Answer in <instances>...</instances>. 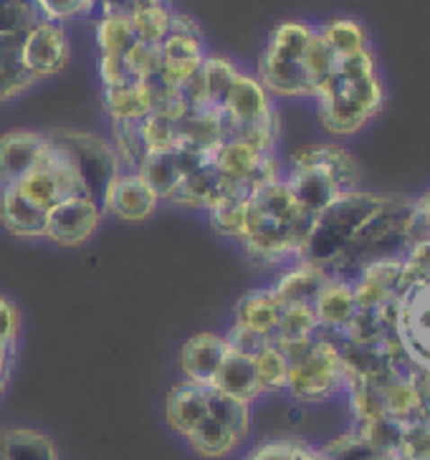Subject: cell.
I'll use <instances>...</instances> for the list:
<instances>
[{
  "mask_svg": "<svg viewBox=\"0 0 430 460\" xmlns=\"http://www.w3.org/2000/svg\"><path fill=\"white\" fill-rule=\"evenodd\" d=\"M319 329V319L314 314V306L309 304H291V306H282V319L279 326L271 337V344L276 341H294V339H309L317 334Z\"/></svg>",
  "mask_w": 430,
  "mask_h": 460,
  "instance_id": "cell-35",
  "label": "cell"
},
{
  "mask_svg": "<svg viewBox=\"0 0 430 460\" xmlns=\"http://www.w3.org/2000/svg\"><path fill=\"white\" fill-rule=\"evenodd\" d=\"M46 216L40 205L28 200L21 190L0 188V223L18 238H46Z\"/></svg>",
  "mask_w": 430,
  "mask_h": 460,
  "instance_id": "cell-15",
  "label": "cell"
},
{
  "mask_svg": "<svg viewBox=\"0 0 430 460\" xmlns=\"http://www.w3.org/2000/svg\"><path fill=\"white\" fill-rule=\"evenodd\" d=\"M5 460H58L54 440L36 430H5Z\"/></svg>",
  "mask_w": 430,
  "mask_h": 460,
  "instance_id": "cell-30",
  "label": "cell"
},
{
  "mask_svg": "<svg viewBox=\"0 0 430 460\" xmlns=\"http://www.w3.org/2000/svg\"><path fill=\"white\" fill-rule=\"evenodd\" d=\"M3 390H5V382H0V394H3Z\"/></svg>",
  "mask_w": 430,
  "mask_h": 460,
  "instance_id": "cell-48",
  "label": "cell"
},
{
  "mask_svg": "<svg viewBox=\"0 0 430 460\" xmlns=\"http://www.w3.org/2000/svg\"><path fill=\"white\" fill-rule=\"evenodd\" d=\"M185 440L190 443V447L202 456V458H223V456H228L233 453L236 447L241 446V438H236V435L226 430L220 422H215L211 415L205 420H201L188 435H185Z\"/></svg>",
  "mask_w": 430,
  "mask_h": 460,
  "instance_id": "cell-29",
  "label": "cell"
},
{
  "mask_svg": "<svg viewBox=\"0 0 430 460\" xmlns=\"http://www.w3.org/2000/svg\"><path fill=\"white\" fill-rule=\"evenodd\" d=\"M317 28L301 21H286L271 31L266 49L258 58V82L269 94L311 96L307 76V49Z\"/></svg>",
  "mask_w": 430,
  "mask_h": 460,
  "instance_id": "cell-4",
  "label": "cell"
},
{
  "mask_svg": "<svg viewBox=\"0 0 430 460\" xmlns=\"http://www.w3.org/2000/svg\"><path fill=\"white\" fill-rule=\"evenodd\" d=\"M241 71L238 66L226 58V56H205L201 66L202 94H205V107L223 109L228 102L230 86L236 82Z\"/></svg>",
  "mask_w": 430,
  "mask_h": 460,
  "instance_id": "cell-26",
  "label": "cell"
},
{
  "mask_svg": "<svg viewBox=\"0 0 430 460\" xmlns=\"http://www.w3.org/2000/svg\"><path fill=\"white\" fill-rule=\"evenodd\" d=\"M282 319V304L273 296L271 288H255L236 304V324L248 326L258 334L269 339L273 337L276 326Z\"/></svg>",
  "mask_w": 430,
  "mask_h": 460,
  "instance_id": "cell-20",
  "label": "cell"
},
{
  "mask_svg": "<svg viewBox=\"0 0 430 460\" xmlns=\"http://www.w3.org/2000/svg\"><path fill=\"white\" fill-rule=\"evenodd\" d=\"M395 334L410 362L430 372V281L408 286L398 296Z\"/></svg>",
  "mask_w": 430,
  "mask_h": 460,
  "instance_id": "cell-7",
  "label": "cell"
},
{
  "mask_svg": "<svg viewBox=\"0 0 430 460\" xmlns=\"http://www.w3.org/2000/svg\"><path fill=\"white\" fill-rule=\"evenodd\" d=\"M11 357H13V349H0V382L8 379V372H11Z\"/></svg>",
  "mask_w": 430,
  "mask_h": 460,
  "instance_id": "cell-46",
  "label": "cell"
},
{
  "mask_svg": "<svg viewBox=\"0 0 430 460\" xmlns=\"http://www.w3.org/2000/svg\"><path fill=\"white\" fill-rule=\"evenodd\" d=\"M96 43L102 56H127L137 43L135 28L127 11H109L96 23Z\"/></svg>",
  "mask_w": 430,
  "mask_h": 460,
  "instance_id": "cell-28",
  "label": "cell"
},
{
  "mask_svg": "<svg viewBox=\"0 0 430 460\" xmlns=\"http://www.w3.org/2000/svg\"><path fill=\"white\" fill-rule=\"evenodd\" d=\"M157 203H160L157 192L137 172H120L109 182L107 192L102 198V208L107 213L121 217V220H130V223H139L152 216Z\"/></svg>",
  "mask_w": 430,
  "mask_h": 460,
  "instance_id": "cell-11",
  "label": "cell"
},
{
  "mask_svg": "<svg viewBox=\"0 0 430 460\" xmlns=\"http://www.w3.org/2000/svg\"><path fill=\"white\" fill-rule=\"evenodd\" d=\"M211 387L218 393H226L230 397H238L243 402H254L261 393V385H258V375H255L254 357H246L241 352H228L223 354L220 365L215 369L213 382Z\"/></svg>",
  "mask_w": 430,
  "mask_h": 460,
  "instance_id": "cell-17",
  "label": "cell"
},
{
  "mask_svg": "<svg viewBox=\"0 0 430 460\" xmlns=\"http://www.w3.org/2000/svg\"><path fill=\"white\" fill-rule=\"evenodd\" d=\"M152 92L145 82L130 86H104V109L112 122H139L152 114Z\"/></svg>",
  "mask_w": 430,
  "mask_h": 460,
  "instance_id": "cell-23",
  "label": "cell"
},
{
  "mask_svg": "<svg viewBox=\"0 0 430 460\" xmlns=\"http://www.w3.org/2000/svg\"><path fill=\"white\" fill-rule=\"evenodd\" d=\"M130 68L135 71L137 79H149L162 71V43H139L132 46V51L124 56Z\"/></svg>",
  "mask_w": 430,
  "mask_h": 460,
  "instance_id": "cell-41",
  "label": "cell"
},
{
  "mask_svg": "<svg viewBox=\"0 0 430 460\" xmlns=\"http://www.w3.org/2000/svg\"><path fill=\"white\" fill-rule=\"evenodd\" d=\"M226 344H228V349H233V352H241L246 357H255V354L269 344V339L264 337V334H258V332H254V329H248V326L233 324L228 334H226Z\"/></svg>",
  "mask_w": 430,
  "mask_h": 460,
  "instance_id": "cell-44",
  "label": "cell"
},
{
  "mask_svg": "<svg viewBox=\"0 0 430 460\" xmlns=\"http://www.w3.org/2000/svg\"><path fill=\"white\" fill-rule=\"evenodd\" d=\"M317 337V334H314ZM345 387V365L335 344L317 337V344L301 359L289 365V385L291 393L301 402H322L335 397Z\"/></svg>",
  "mask_w": 430,
  "mask_h": 460,
  "instance_id": "cell-5",
  "label": "cell"
},
{
  "mask_svg": "<svg viewBox=\"0 0 430 460\" xmlns=\"http://www.w3.org/2000/svg\"><path fill=\"white\" fill-rule=\"evenodd\" d=\"M319 33H322L327 46L335 51V56H352L370 49L367 31H364L363 23H357L352 18H335V21L324 23Z\"/></svg>",
  "mask_w": 430,
  "mask_h": 460,
  "instance_id": "cell-31",
  "label": "cell"
},
{
  "mask_svg": "<svg viewBox=\"0 0 430 460\" xmlns=\"http://www.w3.org/2000/svg\"><path fill=\"white\" fill-rule=\"evenodd\" d=\"M286 185L294 192L296 203L311 216H319L327 205L335 203L342 195L332 170L317 163H291Z\"/></svg>",
  "mask_w": 430,
  "mask_h": 460,
  "instance_id": "cell-12",
  "label": "cell"
},
{
  "mask_svg": "<svg viewBox=\"0 0 430 460\" xmlns=\"http://www.w3.org/2000/svg\"><path fill=\"white\" fill-rule=\"evenodd\" d=\"M314 99L319 104V122L327 132L336 137L357 135L385 102L372 49L336 56L335 74L324 82Z\"/></svg>",
  "mask_w": 430,
  "mask_h": 460,
  "instance_id": "cell-1",
  "label": "cell"
},
{
  "mask_svg": "<svg viewBox=\"0 0 430 460\" xmlns=\"http://www.w3.org/2000/svg\"><path fill=\"white\" fill-rule=\"evenodd\" d=\"M139 127V135L145 139L149 152H175L180 145V137H177L175 122L165 119L160 114H148L145 119L137 122Z\"/></svg>",
  "mask_w": 430,
  "mask_h": 460,
  "instance_id": "cell-37",
  "label": "cell"
},
{
  "mask_svg": "<svg viewBox=\"0 0 430 460\" xmlns=\"http://www.w3.org/2000/svg\"><path fill=\"white\" fill-rule=\"evenodd\" d=\"M254 365L261 393H286V385H289V359L283 357V352L276 344L269 341L254 357Z\"/></svg>",
  "mask_w": 430,
  "mask_h": 460,
  "instance_id": "cell-34",
  "label": "cell"
},
{
  "mask_svg": "<svg viewBox=\"0 0 430 460\" xmlns=\"http://www.w3.org/2000/svg\"><path fill=\"white\" fill-rule=\"evenodd\" d=\"M99 74H102L104 86H130V84L142 82V79H137L124 56H102Z\"/></svg>",
  "mask_w": 430,
  "mask_h": 460,
  "instance_id": "cell-43",
  "label": "cell"
},
{
  "mask_svg": "<svg viewBox=\"0 0 430 460\" xmlns=\"http://www.w3.org/2000/svg\"><path fill=\"white\" fill-rule=\"evenodd\" d=\"M21 329V316L11 298L0 296V349H13Z\"/></svg>",
  "mask_w": 430,
  "mask_h": 460,
  "instance_id": "cell-45",
  "label": "cell"
},
{
  "mask_svg": "<svg viewBox=\"0 0 430 460\" xmlns=\"http://www.w3.org/2000/svg\"><path fill=\"white\" fill-rule=\"evenodd\" d=\"M114 137H117L114 149L120 155V163H127V167H132L137 172L139 164L145 163V157L149 155L137 122H114Z\"/></svg>",
  "mask_w": 430,
  "mask_h": 460,
  "instance_id": "cell-38",
  "label": "cell"
},
{
  "mask_svg": "<svg viewBox=\"0 0 430 460\" xmlns=\"http://www.w3.org/2000/svg\"><path fill=\"white\" fill-rule=\"evenodd\" d=\"M314 314L319 319V326L342 332L352 316L357 314V301L352 294V284L329 279L314 301Z\"/></svg>",
  "mask_w": 430,
  "mask_h": 460,
  "instance_id": "cell-22",
  "label": "cell"
},
{
  "mask_svg": "<svg viewBox=\"0 0 430 460\" xmlns=\"http://www.w3.org/2000/svg\"><path fill=\"white\" fill-rule=\"evenodd\" d=\"M226 111L233 117V122L238 124H251L264 119L273 114L271 107V94L264 89V84L258 82L255 76L248 74H238L236 82L230 86L228 102H226Z\"/></svg>",
  "mask_w": 430,
  "mask_h": 460,
  "instance_id": "cell-19",
  "label": "cell"
},
{
  "mask_svg": "<svg viewBox=\"0 0 430 460\" xmlns=\"http://www.w3.org/2000/svg\"><path fill=\"white\" fill-rule=\"evenodd\" d=\"M385 200L388 195L382 192H367V190L342 192L335 203L327 205L322 213L314 217L309 241L304 245L299 261L327 269L347 248V243L357 235V230L385 205Z\"/></svg>",
  "mask_w": 430,
  "mask_h": 460,
  "instance_id": "cell-3",
  "label": "cell"
},
{
  "mask_svg": "<svg viewBox=\"0 0 430 460\" xmlns=\"http://www.w3.org/2000/svg\"><path fill=\"white\" fill-rule=\"evenodd\" d=\"M226 352H228V344H226V337H220V334L201 332V334L190 337L180 349L183 375L188 382L211 387L215 369H218Z\"/></svg>",
  "mask_w": 430,
  "mask_h": 460,
  "instance_id": "cell-14",
  "label": "cell"
},
{
  "mask_svg": "<svg viewBox=\"0 0 430 460\" xmlns=\"http://www.w3.org/2000/svg\"><path fill=\"white\" fill-rule=\"evenodd\" d=\"M51 139L64 149L68 163L79 172L89 198L102 205L109 182L121 172L117 149L107 145L102 137L86 135V132H64V135H54Z\"/></svg>",
  "mask_w": 430,
  "mask_h": 460,
  "instance_id": "cell-6",
  "label": "cell"
},
{
  "mask_svg": "<svg viewBox=\"0 0 430 460\" xmlns=\"http://www.w3.org/2000/svg\"><path fill=\"white\" fill-rule=\"evenodd\" d=\"M102 205L92 198H71L54 205L46 216V238L64 248L84 245L99 228Z\"/></svg>",
  "mask_w": 430,
  "mask_h": 460,
  "instance_id": "cell-10",
  "label": "cell"
},
{
  "mask_svg": "<svg viewBox=\"0 0 430 460\" xmlns=\"http://www.w3.org/2000/svg\"><path fill=\"white\" fill-rule=\"evenodd\" d=\"M43 21L49 23H64L79 15H89L96 8V0H36Z\"/></svg>",
  "mask_w": 430,
  "mask_h": 460,
  "instance_id": "cell-40",
  "label": "cell"
},
{
  "mask_svg": "<svg viewBox=\"0 0 430 460\" xmlns=\"http://www.w3.org/2000/svg\"><path fill=\"white\" fill-rule=\"evenodd\" d=\"M246 460H327L322 450H314L301 440H271L258 446Z\"/></svg>",
  "mask_w": 430,
  "mask_h": 460,
  "instance_id": "cell-39",
  "label": "cell"
},
{
  "mask_svg": "<svg viewBox=\"0 0 430 460\" xmlns=\"http://www.w3.org/2000/svg\"><path fill=\"white\" fill-rule=\"evenodd\" d=\"M137 175L148 182L149 188L157 192V198H170L173 190L180 182V172H177L175 152H149L145 157V163L139 164Z\"/></svg>",
  "mask_w": 430,
  "mask_h": 460,
  "instance_id": "cell-32",
  "label": "cell"
},
{
  "mask_svg": "<svg viewBox=\"0 0 430 460\" xmlns=\"http://www.w3.org/2000/svg\"><path fill=\"white\" fill-rule=\"evenodd\" d=\"M269 155L258 152L251 145H246L243 139H228L220 147L215 149L213 164L220 170L223 177H233V180H246L251 177L261 167V163Z\"/></svg>",
  "mask_w": 430,
  "mask_h": 460,
  "instance_id": "cell-27",
  "label": "cell"
},
{
  "mask_svg": "<svg viewBox=\"0 0 430 460\" xmlns=\"http://www.w3.org/2000/svg\"><path fill=\"white\" fill-rule=\"evenodd\" d=\"M413 208L416 198L388 195L385 205L357 230L347 248L324 269L329 279L352 284L360 273L380 261H400L413 245Z\"/></svg>",
  "mask_w": 430,
  "mask_h": 460,
  "instance_id": "cell-2",
  "label": "cell"
},
{
  "mask_svg": "<svg viewBox=\"0 0 430 460\" xmlns=\"http://www.w3.org/2000/svg\"><path fill=\"white\" fill-rule=\"evenodd\" d=\"M296 163H317L332 170L336 185L342 192H352L357 190V180H360V170L357 163L352 160V155L339 145H307V147L296 149L291 155Z\"/></svg>",
  "mask_w": 430,
  "mask_h": 460,
  "instance_id": "cell-21",
  "label": "cell"
},
{
  "mask_svg": "<svg viewBox=\"0 0 430 460\" xmlns=\"http://www.w3.org/2000/svg\"><path fill=\"white\" fill-rule=\"evenodd\" d=\"M329 281V273L307 263V261H296L291 269L279 276V281L273 284V296L279 298L282 306H291V304H309L314 306V301L319 296L324 286Z\"/></svg>",
  "mask_w": 430,
  "mask_h": 460,
  "instance_id": "cell-18",
  "label": "cell"
},
{
  "mask_svg": "<svg viewBox=\"0 0 430 460\" xmlns=\"http://www.w3.org/2000/svg\"><path fill=\"white\" fill-rule=\"evenodd\" d=\"M130 21L139 43H162L170 33L173 11L162 0H139L130 11Z\"/></svg>",
  "mask_w": 430,
  "mask_h": 460,
  "instance_id": "cell-25",
  "label": "cell"
},
{
  "mask_svg": "<svg viewBox=\"0 0 430 460\" xmlns=\"http://www.w3.org/2000/svg\"><path fill=\"white\" fill-rule=\"evenodd\" d=\"M33 84L36 79L21 64H0V102H11Z\"/></svg>",
  "mask_w": 430,
  "mask_h": 460,
  "instance_id": "cell-42",
  "label": "cell"
},
{
  "mask_svg": "<svg viewBox=\"0 0 430 460\" xmlns=\"http://www.w3.org/2000/svg\"><path fill=\"white\" fill-rule=\"evenodd\" d=\"M205 61V41L201 28L188 15L173 13L170 33L162 41V79L170 86L188 84Z\"/></svg>",
  "mask_w": 430,
  "mask_h": 460,
  "instance_id": "cell-8",
  "label": "cell"
},
{
  "mask_svg": "<svg viewBox=\"0 0 430 460\" xmlns=\"http://www.w3.org/2000/svg\"><path fill=\"white\" fill-rule=\"evenodd\" d=\"M46 142L49 137L31 129H13L0 137V188L18 185L28 170L39 163Z\"/></svg>",
  "mask_w": 430,
  "mask_h": 460,
  "instance_id": "cell-13",
  "label": "cell"
},
{
  "mask_svg": "<svg viewBox=\"0 0 430 460\" xmlns=\"http://www.w3.org/2000/svg\"><path fill=\"white\" fill-rule=\"evenodd\" d=\"M208 394H211V387L195 385L188 379L175 385L167 394V402H165L167 425L185 438L201 420L208 418Z\"/></svg>",
  "mask_w": 430,
  "mask_h": 460,
  "instance_id": "cell-16",
  "label": "cell"
},
{
  "mask_svg": "<svg viewBox=\"0 0 430 460\" xmlns=\"http://www.w3.org/2000/svg\"><path fill=\"white\" fill-rule=\"evenodd\" d=\"M208 415L215 422H220L236 438H241V440L248 433V425H251L248 402H243L238 397H230V394L218 393V390L211 387V394H208Z\"/></svg>",
  "mask_w": 430,
  "mask_h": 460,
  "instance_id": "cell-33",
  "label": "cell"
},
{
  "mask_svg": "<svg viewBox=\"0 0 430 460\" xmlns=\"http://www.w3.org/2000/svg\"><path fill=\"white\" fill-rule=\"evenodd\" d=\"M220 177L223 175L213 163L205 164L198 172L183 177L167 200H173L175 205H185V208H195V210H208L218 198Z\"/></svg>",
  "mask_w": 430,
  "mask_h": 460,
  "instance_id": "cell-24",
  "label": "cell"
},
{
  "mask_svg": "<svg viewBox=\"0 0 430 460\" xmlns=\"http://www.w3.org/2000/svg\"><path fill=\"white\" fill-rule=\"evenodd\" d=\"M248 203L251 200H233V198H218L208 208V220L211 228L226 238H238L241 241L248 223Z\"/></svg>",
  "mask_w": 430,
  "mask_h": 460,
  "instance_id": "cell-36",
  "label": "cell"
},
{
  "mask_svg": "<svg viewBox=\"0 0 430 460\" xmlns=\"http://www.w3.org/2000/svg\"><path fill=\"white\" fill-rule=\"evenodd\" d=\"M68 36L58 23L40 21L39 26H33L23 39L21 46V66L39 82L43 76H54L58 71H64L68 64Z\"/></svg>",
  "mask_w": 430,
  "mask_h": 460,
  "instance_id": "cell-9",
  "label": "cell"
},
{
  "mask_svg": "<svg viewBox=\"0 0 430 460\" xmlns=\"http://www.w3.org/2000/svg\"><path fill=\"white\" fill-rule=\"evenodd\" d=\"M0 460H5V433L0 430Z\"/></svg>",
  "mask_w": 430,
  "mask_h": 460,
  "instance_id": "cell-47",
  "label": "cell"
}]
</instances>
